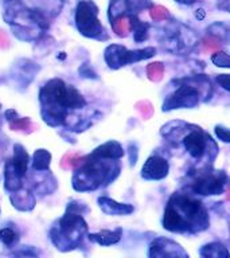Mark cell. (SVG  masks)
I'll return each instance as SVG.
<instances>
[{"mask_svg":"<svg viewBox=\"0 0 230 258\" xmlns=\"http://www.w3.org/2000/svg\"><path fill=\"white\" fill-rule=\"evenodd\" d=\"M161 223L171 233H198L209 227L210 219L202 202L174 194L165 206Z\"/></svg>","mask_w":230,"mask_h":258,"instance_id":"6da1fadb","label":"cell"},{"mask_svg":"<svg viewBox=\"0 0 230 258\" xmlns=\"http://www.w3.org/2000/svg\"><path fill=\"white\" fill-rule=\"evenodd\" d=\"M39 101L43 109V120L50 125L64 122L68 109H81L86 101L76 88L66 85L62 80H51L40 89Z\"/></svg>","mask_w":230,"mask_h":258,"instance_id":"7a4b0ae2","label":"cell"},{"mask_svg":"<svg viewBox=\"0 0 230 258\" xmlns=\"http://www.w3.org/2000/svg\"><path fill=\"white\" fill-rule=\"evenodd\" d=\"M120 172V165L117 161L105 163L101 157L90 155L81 168H78L73 176V187L76 191H89L96 189L102 183H112Z\"/></svg>","mask_w":230,"mask_h":258,"instance_id":"3957f363","label":"cell"},{"mask_svg":"<svg viewBox=\"0 0 230 258\" xmlns=\"http://www.w3.org/2000/svg\"><path fill=\"white\" fill-rule=\"evenodd\" d=\"M98 7L92 0H80L74 12L77 30L86 38L105 40L108 39L106 31L98 20Z\"/></svg>","mask_w":230,"mask_h":258,"instance_id":"277c9868","label":"cell"},{"mask_svg":"<svg viewBox=\"0 0 230 258\" xmlns=\"http://www.w3.org/2000/svg\"><path fill=\"white\" fill-rule=\"evenodd\" d=\"M156 54V48L155 47H145L141 50H127L125 47L120 44H112L105 48L104 56L106 63L110 69H119L121 66H127V64L135 63L139 60L148 59L152 58Z\"/></svg>","mask_w":230,"mask_h":258,"instance_id":"5b68a950","label":"cell"},{"mask_svg":"<svg viewBox=\"0 0 230 258\" xmlns=\"http://www.w3.org/2000/svg\"><path fill=\"white\" fill-rule=\"evenodd\" d=\"M199 102V92L193 85H182L172 96L168 97L163 105V110H172L181 108H194Z\"/></svg>","mask_w":230,"mask_h":258,"instance_id":"8992f818","label":"cell"},{"mask_svg":"<svg viewBox=\"0 0 230 258\" xmlns=\"http://www.w3.org/2000/svg\"><path fill=\"white\" fill-rule=\"evenodd\" d=\"M227 181V176L223 171L215 175H205L201 176L194 184V191L205 197L209 195H221L225 189V184Z\"/></svg>","mask_w":230,"mask_h":258,"instance_id":"52a82bcc","label":"cell"},{"mask_svg":"<svg viewBox=\"0 0 230 258\" xmlns=\"http://www.w3.org/2000/svg\"><path fill=\"white\" fill-rule=\"evenodd\" d=\"M169 163L167 159L152 155L147 159V161L141 168V177L145 180H161L168 175Z\"/></svg>","mask_w":230,"mask_h":258,"instance_id":"ba28073f","label":"cell"},{"mask_svg":"<svg viewBox=\"0 0 230 258\" xmlns=\"http://www.w3.org/2000/svg\"><path fill=\"white\" fill-rule=\"evenodd\" d=\"M211 141V137L207 136L203 131L198 128L197 131H191L187 136L183 139V145L186 151L194 159H201L207 151V145Z\"/></svg>","mask_w":230,"mask_h":258,"instance_id":"9c48e42d","label":"cell"},{"mask_svg":"<svg viewBox=\"0 0 230 258\" xmlns=\"http://www.w3.org/2000/svg\"><path fill=\"white\" fill-rule=\"evenodd\" d=\"M97 203L100 206L101 211L106 215H129L135 211L132 205H127V203H119V202L113 201L110 198L100 197L97 199Z\"/></svg>","mask_w":230,"mask_h":258,"instance_id":"30bf717a","label":"cell"},{"mask_svg":"<svg viewBox=\"0 0 230 258\" xmlns=\"http://www.w3.org/2000/svg\"><path fill=\"white\" fill-rule=\"evenodd\" d=\"M28 163H30V156H28L26 148L22 144L14 145V157H12L11 164L16 172L19 173L20 177L26 176Z\"/></svg>","mask_w":230,"mask_h":258,"instance_id":"8fae6325","label":"cell"},{"mask_svg":"<svg viewBox=\"0 0 230 258\" xmlns=\"http://www.w3.org/2000/svg\"><path fill=\"white\" fill-rule=\"evenodd\" d=\"M121 235H123V230L116 229L110 231V230H101L100 233L89 234L88 238L89 241L94 242V243H98L101 246H110L119 243L121 239Z\"/></svg>","mask_w":230,"mask_h":258,"instance_id":"7c38bea8","label":"cell"},{"mask_svg":"<svg viewBox=\"0 0 230 258\" xmlns=\"http://www.w3.org/2000/svg\"><path fill=\"white\" fill-rule=\"evenodd\" d=\"M93 155L104 157V159H112V160H119L120 157L124 156V149L117 141L110 140L106 141L105 144L100 145L98 148L93 151Z\"/></svg>","mask_w":230,"mask_h":258,"instance_id":"4fadbf2b","label":"cell"},{"mask_svg":"<svg viewBox=\"0 0 230 258\" xmlns=\"http://www.w3.org/2000/svg\"><path fill=\"white\" fill-rule=\"evenodd\" d=\"M22 179L11 164V160H7L4 167V188L7 191H18L22 185Z\"/></svg>","mask_w":230,"mask_h":258,"instance_id":"5bb4252c","label":"cell"},{"mask_svg":"<svg viewBox=\"0 0 230 258\" xmlns=\"http://www.w3.org/2000/svg\"><path fill=\"white\" fill-rule=\"evenodd\" d=\"M129 20H131V26H132L133 39H135V42H137V43L144 42L148 38L149 24L139 19L136 14L129 15Z\"/></svg>","mask_w":230,"mask_h":258,"instance_id":"9a60e30c","label":"cell"},{"mask_svg":"<svg viewBox=\"0 0 230 258\" xmlns=\"http://www.w3.org/2000/svg\"><path fill=\"white\" fill-rule=\"evenodd\" d=\"M51 163V153L47 149H36L32 156V168L35 171H48Z\"/></svg>","mask_w":230,"mask_h":258,"instance_id":"2e32d148","label":"cell"},{"mask_svg":"<svg viewBox=\"0 0 230 258\" xmlns=\"http://www.w3.org/2000/svg\"><path fill=\"white\" fill-rule=\"evenodd\" d=\"M4 116H6V120H7L8 125H10V128L12 131H23L30 124V118H27V117H19L15 109L6 110Z\"/></svg>","mask_w":230,"mask_h":258,"instance_id":"e0dca14e","label":"cell"},{"mask_svg":"<svg viewBox=\"0 0 230 258\" xmlns=\"http://www.w3.org/2000/svg\"><path fill=\"white\" fill-rule=\"evenodd\" d=\"M199 254L202 257H229V251L226 249L225 246L219 243V242H213V243H209V245L203 246L201 250H199Z\"/></svg>","mask_w":230,"mask_h":258,"instance_id":"ac0fdd59","label":"cell"},{"mask_svg":"<svg viewBox=\"0 0 230 258\" xmlns=\"http://www.w3.org/2000/svg\"><path fill=\"white\" fill-rule=\"evenodd\" d=\"M18 241H19V233L15 229H12V227L0 229V242L3 245L12 247V246L18 243Z\"/></svg>","mask_w":230,"mask_h":258,"instance_id":"d6986e66","label":"cell"},{"mask_svg":"<svg viewBox=\"0 0 230 258\" xmlns=\"http://www.w3.org/2000/svg\"><path fill=\"white\" fill-rule=\"evenodd\" d=\"M211 62H213L215 66H218V68H223V69L230 68L229 54H227L226 51L214 52L213 55H211Z\"/></svg>","mask_w":230,"mask_h":258,"instance_id":"ffe728a7","label":"cell"},{"mask_svg":"<svg viewBox=\"0 0 230 258\" xmlns=\"http://www.w3.org/2000/svg\"><path fill=\"white\" fill-rule=\"evenodd\" d=\"M78 73H80V76L82 77V78H89V80H97V78H98L96 72H94V70L90 68V64L88 63L82 64V66L78 69Z\"/></svg>","mask_w":230,"mask_h":258,"instance_id":"44dd1931","label":"cell"},{"mask_svg":"<svg viewBox=\"0 0 230 258\" xmlns=\"http://www.w3.org/2000/svg\"><path fill=\"white\" fill-rule=\"evenodd\" d=\"M215 135L219 140H222L223 143H230V131L227 126H223V125H217L215 126Z\"/></svg>","mask_w":230,"mask_h":258,"instance_id":"7402d4cb","label":"cell"},{"mask_svg":"<svg viewBox=\"0 0 230 258\" xmlns=\"http://www.w3.org/2000/svg\"><path fill=\"white\" fill-rule=\"evenodd\" d=\"M229 80H230L229 74H221V76H217V82L221 85L222 88L225 89L226 92H229V90H230Z\"/></svg>","mask_w":230,"mask_h":258,"instance_id":"603a6c76","label":"cell"},{"mask_svg":"<svg viewBox=\"0 0 230 258\" xmlns=\"http://www.w3.org/2000/svg\"><path fill=\"white\" fill-rule=\"evenodd\" d=\"M218 8H221L225 12L229 11V0H219L218 2Z\"/></svg>","mask_w":230,"mask_h":258,"instance_id":"cb8c5ba5","label":"cell"},{"mask_svg":"<svg viewBox=\"0 0 230 258\" xmlns=\"http://www.w3.org/2000/svg\"><path fill=\"white\" fill-rule=\"evenodd\" d=\"M174 2H177L179 4H185V6H191V4L197 3L198 0H174Z\"/></svg>","mask_w":230,"mask_h":258,"instance_id":"d4e9b609","label":"cell"},{"mask_svg":"<svg viewBox=\"0 0 230 258\" xmlns=\"http://www.w3.org/2000/svg\"><path fill=\"white\" fill-rule=\"evenodd\" d=\"M195 18H197V19H199V20L203 19V18H205V11H203L202 8L197 10V11H195Z\"/></svg>","mask_w":230,"mask_h":258,"instance_id":"484cf974","label":"cell"},{"mask_svg":"<svg viewBox=\"0 0 230 258\" xmlns=\"http://www.w3.org/2000/svg\"><path fill=\"white\" fill-rule=\"evenodd\" d=\"M61 2H65V0H61Z\"/></svg>","mask_w":230,"mask_h":258,"instance_id":"4316f807","label":"cell"}]
</instances>
